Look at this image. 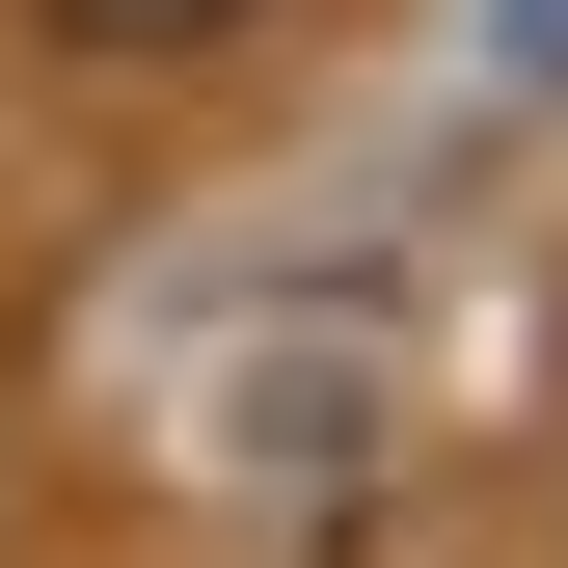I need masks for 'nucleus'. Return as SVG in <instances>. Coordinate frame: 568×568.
I'll use <instances>...</instances> for the list:
<instances>
[{
	"label": "nucleus",
	"instance_id": "obj_1",
	"mask_svg": "<svg viewBox=\"0 0 568 568\" xmlns=\"http://www.w3.org/2000/svg\"><path fill=\"white\" fill-rule=\"evenodd\" d=\"M82 54H190V28H244V0H54Z\"/></svg>",
	"mask_w": 568,
	"mask_h": 568
}]
</instances>
